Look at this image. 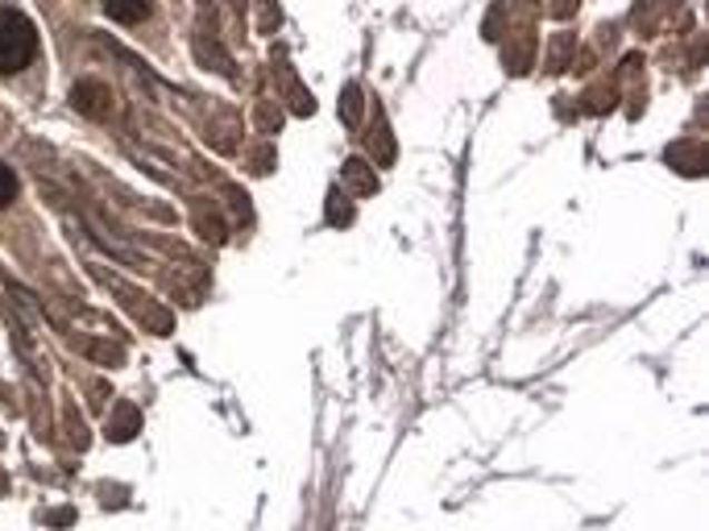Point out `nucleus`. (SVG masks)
<instances>
[{"label":"nucleus","instance_id":"8","mask_svg":"<svg viewBox=\"0 0 709 531\" xmlns=\"http://www.w3.org/2000/svg\"><path fill=\"white\" fill-rule=\"evenodd\" d=\"M13 196H17V175L0 163V208H4V204H13Z\"/></svg>","mask_w":709,"mask_h":531},{"label":"nucleus","instance_id":"1","mask_svg":"<svg viewBox=\"0 0 709 531\" xmlns=\"http://www.w3.org/2000/svg\"><path fill=\"white\" fill-rule=\"evenodd\" d=\"M38 55V30L26 13L0 9V76H13L21 67H30Z\"/></svg>","mask_w":709,"mask_h":531},{"label":"nucleus","instance_id":"5","mask_svg":"<svg viewBox=\"0 0 709 531\" xmlns=\"http://www.w3.org/2000/svg\"><path fill=\"white\" fill-rule=\"evenodd\" d=\"M345 179L353 183V187H357L362 196H370V191H374V187H377V179H374V175H370V170H365L362 158H353V163H348V167H345Z\"/></svg>","mask_w":709,"mask_h":531},{"label":"nucleus","instance_id":"6","mask_svg":"<svg viewBox=\"0 0 709 531\" xmlns=\"http://www.w3.org/2000/svg\"><path fill=\"white\" fill-rule=\"evenodd\" d=\"M341 112H345V121H348V125H357V121H362V88H357V83H348V88H345V100H341Z\"/></svg>","mask_w":709,"mask_h":531},{"label":"nucleus","instance_id":"3","mask_svg":"<svg viewBox=\"0 0 709 531\" xmlns=\"http://www.w3.org/2000/svg\"><path fill=\"white\" fill-rule=\"evenodd\" d=\"M105 13L121 26H137L154 13V0H105Z\"/></svg>","mask_w":709,"mask_h":531},{"label":"nucleus","instance_id":"4","mask_svg":"<svg viewBox=\"0 0 709 531\" xmlns=\"http://www.w3.org/2000/svg\"><path fill=\"white\" fill-rule=\"evenodd\" d=\"M137 424H141V415H137L129 403H121V407H117V420L108 424V432H112V441H129L137 432Z\"/></svg>","mask_w":709,"mask_h":531},{"label":"nucleus","instance_id":"7","mask_svg":"<svg viewBox=\"0 0 709 531\" xmlns=\"http://www.w3.org/2000/svg\"><path fill=\"white\" fill-rule=\"evenodd\" d=\"M328 220H333V225H348V220H353V208L345 204V196H341V191H333V196H328Z\"/></svg>","mask_w":709,"mask_h":531},{"label":"nucleus","instance_id":"2","mask_svg":"<svg viewBox=\"0 0 709 531\" xmlns=\"http://www.w3.org/2000/svg\"><path fill=\"white\" fill-rule=\"evenodd\" d=\"M71 100H76V108L79 112H88V117H105L108 112V88L105 83H96V79H83V83H76L71 88Z\"/></svg>","mask_w":709,"mask_h":531}]
</instances>
